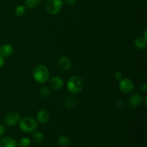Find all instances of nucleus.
<instances>
[{
    "label": "nucleus",
    "mask_w": 147,
    "mask_h": 147,
    "mask_svg": "<svg viewBox=\"0 0 147 147\" xmlns=\"http://www.w3.org/2000/svg\"><path fill=\"white\" fill-rule=\"evenodd\" d=\"M84 82L83 78L79 76H73L68 79L67 83V88L70 93L73 94H78L83 90Z\"/></svg>",
    "instance_id": "f257e3e1"
},
{
    "label": "nucleus",
    "mask_w": 147,
    "mask_h": 147,
    "mask_svg": "<svg viewBox=\"0 0 147 147\" xmlns=\"http://www.w3.org/2000/svg\"><path fill=\"white\" fill-rule=\"evenodd\" d=\"M32 76L36 82L44 83L50 78V71L45 65H38L33 70Z\"/></svg>",
    "instance_id": "f03ea898"
},
{
    "label": "nucleus",
    "mask_w": 147,
    "mask_h": 147,
    "mask_svg": "<svg viewBox=\"0 0 147 147\" xmlns=\"http://www.w3.org/2000/svg\"><path fill=\"white\" fill-rule=\"evenodd\" d=\"M19 127L20 130L24 133H32L37 129V122L33 118L27 116L20 120Z\"/></svg>",
    "instance_id": "7ed1b4c3"
},
{
    "label": "nucleus",
    "mask_w": 147,
    "mask_h": 147,
    "mask_svg": "<svg viewBox=\"0 0 147 147\" xmlns=\"http://www.w3.org/2000/svg\"><path fill=\"white\" fill-rule=\"evenodd\" d=\"M62 0H47L46 3V10L51 15L57 14L63 8Z\"/></svg>",
    "instance_id": "20e7f679"
},
{
    "label": "nucleus",
    "mask_w": 147,
    "mask_h": 147,
    "mask_svg": "<svg viewBox=\"0 0 147 147\" xmlns=\"http://www.w3.org/2000/svg\"><path fill=\"white\" fill-rule=\"evenodd\" d=\"M119 81L120 82H119V86L122 93L129 94L134 91L135 88V85L131 79L129 78H123Z\"/></svg>",
    "instance_id": "39448f33"
},
{
    "label": "nucleus",
    "mask_w": 147,
    "mask_h": 147,
    "mask_svg": "<svg viewBox=\"0 0 147 147\" xmlns=\"http://www.w3.org/2000/svg\"><path fill=\"white\" fill-rule=\"evenodd\" d=\"M20 120V113L17 111H11L5 116L4 123L8 126H14L19 123Z\"/></svg>",
    "instance_id": "423d86ee"
},
{
    "label": "nucleus",
    "mask_w": 147,
    "mask_h": 147,
    "mask_svg": "<svg viewBox=\"0 0 147 147\" xmlns=\"http://www.w3.org/2000/svg\"><path fill=\"white\" fill-rule=\"evenodd\" d=\"M49 86L53 90H59L63 88L64 86V80L59 76H54L49 80Z\"/></svg>",
    "instance_id": "0eeeda50"
},
{
    "label": "nucleus",
    "mask_w": 147,
    "mask_h": 147,
    "mask_svg": "<svg viewBox=\"0 0 147 147\" xmlns=\"http://www.w3.org/2000/svg\"><path fill=\"white\" fill-rule=\"evenodd\" d=\"M142 100L143 99H142V95L139 94V93H134L128 99V106L131 108H133V109H136L142 104Z\"/></svg>",
    "instance_id": "6e6552de"
},
{
    "label": "nucleus",
    "mask_w": 147,
    "mask_h": 147,
    "mask_svg": "<svg viewBox=\"0 0 147 147\" xmlns=\"http://www.w3.org/2000/svg\"><path fill=\"white\" fill-rule=\"evenodd\" d=\"M57 65L62 70L66 71L70 69L72 66V62L69 57L66 56H61L57 61Z\"/></svg>",
    "instance_id": "1a4fd4ad"
},
{
    "label": "nucleus",
    "mask_w": 147,
    "mask_h": 147,
    "mask_svg": "<svg viewBox=\"0 0 147 147\" xmlns=\"http://www.w3.org/2000/svg\"><path fill=\"white\" fill-rule=\"evenodd\" d=\"M14 47L11 45L6 43L0 47V55L4 58H7L12 55Z\"/></svg>",
    "instance_id": "9d476101"
},
{
    "label": "nucleus",
    "mask_w": 147,
    "mask_h": 147,
    "mask_svg": "<svg viewBox=\"0 0 147 147\" xmlns=\"http://www.w3.org/2000/svg\"><path fill=\"white\" fill-rule=\"evenodd\" d=\"M36 118L37 121L40 122V123H45L50 119V113L45 109H40L37 111Z\"/></svg>",
    "instance_id": "9b49d317"
},
{
    "label": "nucleus",
    "mask_w": 147,
    "mask_h": 147,
    "mask_svg": "<svg viewBox=\"0 0 147 147\" xmlns=\"http://www.w3.org/2000/svg\"><path fill=\"white\" fill-rule=\"evenodd\" d=\"M0 147H17V143L13 138L7 136L0 140Z\"/></svg>",
    "instance_id": "f8f14e48"
},
{
    "label": "nucleus",
    "mask_w": 147,
    "mask_h": 147,
    "mask_svg": "<svg viewBox=\"0 0 147 147\" xmlns=\"http://www.w3.org/2000/svg\"><path fill=\"white\" fill-rule=\"evenodd\" d=\"M147 40H145L143 37L142 36H139V37H136L134 41V45L136 48L138 50H144L146 48V47Z\"/></svg>",
    "instance_id": "ddd939ff"
},
{
    "label": "nucleus",
    "mask_w": 147,
    "mask_h": 147,
    "mask_svg": "<svg viewBox=\"0 0 147 147\" xmlns=\"http://www.w3.org/2000/svg\"><path fill=\"white\" fill-rule=\"evenodd\" d=\"M57 144L60 147H70L71 141L67 136H60L57 139Z\"/></svg>",
    "instance_id": "4468645a"
},
{
    "label": "nucleus",
    "mask_w": 147,
    "mask_h": 147,
    "mask_svg": "<svg viewBox=\"0 0 147 147\" xmlns=\"http://www.w3.org/2000/svg\"><path fill=\"white\" fill-rule=\"evenodd\" d=\"M40 95L42 99H48L51 96V90L47 86H42L40 90Z\"/></svg>",
    "instance_id": "2eb2a0df"
},
{
    "label": "nucleus",
    "mask_w": 147,
    "mask_h": 147,
    "mask_svg": "<svg viewBox=\"0 0 147 147\" xmlns=\"http://www.w3.org/2000/svg\"><path fill=\"white\" fill-rule=\"evenodd\" d=\"M64 104L65 108L67 109H72L76 106V100L74 97L73 96H69V97L66 98L65 100Z\"/></svg>",
    "instance_id": "dca6fc26"
},
{
    "label": "nucleus",
    "mask_w": 147,
    "mask_h": 147,
    "mask_svg": "<svg viewBox=\"0 0 147 147\" xmlns=\"http://www.w3.org/2000/svg\"><path fill=\"white\" fill-rule=\"evenodd\" d=\"M31 145V140L28 137H22L20 139L18 146L20 147H30Z\"/></svg>",
    "instance_id": "f3484780"
},
{
    "label": "nucleus",
    "mask_w": 147,
    "mask_h": 147,
    "mask_svg": "<svg viewBox=\"0 0 147 147\" xmlns=\"http://www.w3.org/2000/svg\"><path fill=\"white\" fill-rule=\"evenodd\" d=\"M41 0H26V5L29 9H35L38 7Z\"/></svg>",
    "instance_id": "a211bd4d"
},
{
    "label": "nucleus",
    "mask_w": 147,
    "mask_h": 147,
    "mask_svg": "<svg viewBox=\"0 0 147 147\" xmlns=\"http://www.w3.org/2000/svg\"><path fill=\"white\" fill-rule=\"evenodd\" d=\"M33 140L36 142V143H41L44 139V136H43L42 133L40 131H35L32 134Z\"/></svg>",
    "instance_id": "6ab92c4d"
},
{
    "label": "nucleus",
    "mask_w": 147,
    "mask_h": 147,
    "mask_svg": "<svg viewBox=\"0 0 147 147\" xmlns=\"http://www.w3.org/2000/svg\"><path fill=\"white\" fill-rule=\"evenodd\" d=\"M26 14V7L23 5H20L16 8L15 14L19 17H23Z\"/></svg>",
    "instance_id": "aec40b11"
},
{
    "label": "nucleus",
    "mask_w": 147,
    "mask_h": 147,
    "mask_svg": "<svg viewBox=\"0 0 147 147\" xmlns=\"http://www.w3.org/2000/svg\"><path fill=\"white\" fill-rule=\"evenodd\" d=\"M123 105H124V103H123V101L121 99H118V100H116V101L115 102V106H116V107L117 108V109H122Z\"/></svg>",
    "instance_id": "412c9836"
},
{
    "label": "nucleus",
    "mask_w": 147,
    "mask_h": 147,
    "mask_svg": "<svg viewBox=\"0 0 147 147\" xmlns=\"http://www.w3.org/2000/svg\"><path fill=\"white\" fill-rule=\"evenodd\" d=\"M114 77L117 80H121L123 78V74H122L121 72L120 71H116L114 73Z\"/></svg>",
    "instance_id": "4be33fe9"
},
{
    "label": "nucleus",
    "mask_w": 147,
    "mask_h": 147,
    "mask_svg": "<svg viewBox=\"0 0 147 147\" xmlns=\"http://www.w3.org/2000/svg\"><path fill=\"white\" fill-rule=\"evenodd\" d=\"M5 126L3 124H0V138L4 135V134L5 133Z\"/></svg>",
    "instance_id": "5701e85b"
},
{
    "label": "nucleus",
    "mask_w": 147,
    "mask_h": 147,
    "mask_svg": "<svg viewBox=\"0 0 147 147\" xmlns=\"http://www.w3.org/2000/svg\"><path fill=\"white\" fill-rule=\"evenodd\" d=\"M76 1H77V0H65V4H67V5L73 6L76 4Z\"/></svg>",
    "instance_id": "b1692460"
},
{
    "label": "nucleus",
    "mask_w": 147,
    "mask_h": 147,
    "mask_svg": "<svg viewBox=\"0 0 147 147\" xmlns=\"http://www.w3.org/2000/svg\"><path fill=\"white\" fill-rule=\"evenodd\" d=\"M140 88L144 92H146V90H147V84H146V83H144L141 86Z\"/></svg>",
    "instance_id": "393cba45"
},
{
    "label": "nucleus",
    "mask_w": 147,
    "mask_h": 147,
    "mask_svg": "<svg viewBox=\"0 0 147 147\" xmlns=\"http://www.w3.org/2000/svg\"><path fill=\"white\" fill-rule=\"evenodd\" d=\"M4 65V58L0 55V68L2 67V66Z\"/></svg>",
    "instance_id": "a878e982"
},
{
    "label": "nucleus",
    "mask_w": 147,
    "mask_h": 147,
    "mask_svg": "<svg viewBox=\"0 0 147 147\" xmlns=\"http://www.w3.org/2000/svg\"><path fill=\"white\" fill-rule=\"evenodd\" d=\"M146 32H147V29L145 28L144 30V38L145 39V40H147V37H146Z\"/></svg>",
    "instance_id": "bb28decb"
}]
</instances>
